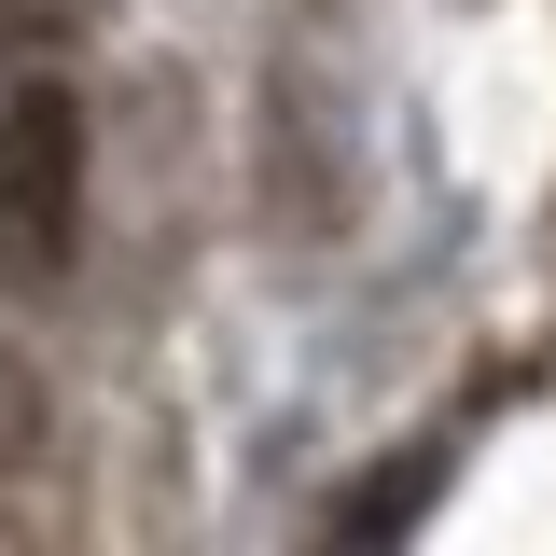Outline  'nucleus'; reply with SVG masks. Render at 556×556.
I'll list each match as a JSON object with an SVG mask.
<instances>
[{"mask_svg":"<svg viewBox=\"0 0 556 556\" xmlns=\"http://www.w3.org/2000/svg\"><path fill=\"white\" fill-rule=\"evenodd\" d=\"M70 237H84V112L56 84H14L0 98V292L70 278Z\"/></svg>","mask_w":556,"mask_h":556,"instance_id":"nucleus-1","label":"nucleus"},{"mask_svg":"<svg viewBox=\"0 0 556 556\" xmlns=\"http://www.w3.org/2000/svg\"><path fill=\"white\" fill-rule=\"evenodd\" d=\"M431 486H445V445H417V459H404V473H390V486H362V501H348L334 529H362V543H376V529H404V515H417V501H431Z\"/></svg>","mask_w":556,"mask_h":556,"instance_id":"nucleus-2","label":"nucleus"}]
</instances>
